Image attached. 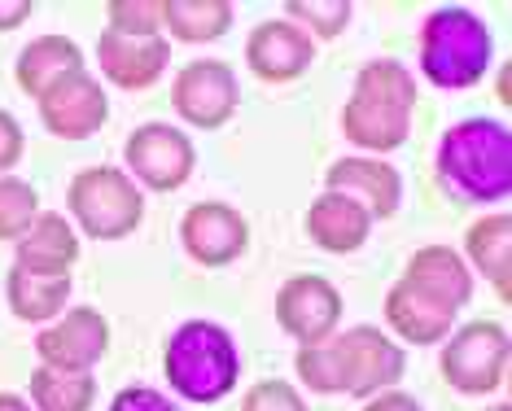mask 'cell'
<instances>
[{"mask_svg": "<svg viewBox=\"0 0 512 411\" xmlns=\"http://www.w3.org/2000/svg\"><path fill=\"white\" fill-rule=\"evenodd\" d=\"M237 9L228 0H162V35L180 44H211L228 35Z\"/></svg>", "mask_w": 512, "mask_h": 411, "instance_id": "obj_24", "label": "cell"}, {"mask_svg": "<svg viewBox=\"0 0 512 411\" xmlns=\"http://www.w3.org/2000/svg\"><path fill=\"white\" fill-rule=\"evenodd\" d=\"M438 184L464 206L508 202L512 136L499 119H460L438 140Z\"/></svg>", "mask_w": 512, "mask_h": 411, "instance_id": "obj_1", "label": "cell"}, {"mask_svg": "<svg viewBox=\"0 0 512 411\" xmlns=\"http://www.w3.org/2000/svg\"><path fill=\"white\" fill-rule=\"evenodd\" d=\"M162 377L184 403H219L241 377L237 337L215 320H184L162 346Z\"/></svg>", "mask_w": 512, "mask_h": 411, "instance_id": "obj_4", "label": "cell"}, {"mask_svg": "<svg viewBox=\"0 0 512 411\" xmlns=\"http://www.w3.org/2000/svg\"><path fill=\"white\" fill-rule=\"evenodd\" d=\"M416 66L442 92L477 88L495 66V44L486 18L464 5L429 9L421 18V31H416Z\"/></svg>", "mask_w": 512, "mask_h": 411, "instance_id": "obj_3", "label": "cell"}, {"mask_svg": "<svg viewBox=\"0 0 512 411\" xmlns=\"http://www.w3.org/2000/svg\"><path fill=\"white\" fill-rule=\"evenodd\" d=\"M27 154V136H22L18 119L9 110H0V175H9Z\"/></svg>", "mask_w": 512, "mask_h": 411, "instance_id": "obj_32", "label": "cell"}, {"mask_svg": "<svg viewBox=\"0 0 512 411\" xmlns=\"http://www.w3.org/2000/svg\"><path fill=\"white\" fill-rule=\"evenodd\" d=\"M346 346V359H351V398H372L381 390H394L407 372V355L403 346L386 337L377 324H355L346 333H337Z\"/></svg>", "mask_w": 512, "mask_h": 411, "instance_id": "obj_15", "label": "cell"}, {"mask_svg": "<svg viewBox=\"0 0 512 411\" xmlns=\"http://www.w3.org/2000/svg\"><path fill=\"white\" fill-rule=\"evenodd\" d=\"M79 263V232L62 210H40L27 237L14 241V267L31 276H71Z\"/></svg>", "mask_w": 512, "mask_h": 411, "instance_id": "obj_18", "label": "cell"}, {"mask_svg": "<svg viewBox=\"0 0 512 411\" xmlns=\"http://www.w3.org/2000/svg\"><path fill=\"white\" fill-rule=\"evenodd\" d=\"M241 411H307V398L289 381H259L241 398Z\"/></svg>", "mask_w": 512, "mask_h": 411, "instance_id": "obj_30", "label": "cell"}, {"mask_svg": "<svg viewBox=\"0 0 512 411\" xmlns=\"http://www.w3.org/2000/svg\"><path fill=\"white\" fill-rule=\"evenodd\" d=\"M386 324L407 346H442L456 328V311L421 298L407 280H394L386 289Z\"/></svg>", "mask_w": 512, "mask_h": 411, "instance_id": "obj_20", "label": "cell"}, {"mask_svg": "<svg viewBox=\"0 0 512 411\" xmlns=\"http://www.w3.org/2000/svg\"><path fill=\"white\" fill-rule=\"evenodd\" d=\"M123 162H127V175L136 180V189H149V193H176L193 180V167H197V149L189 132L171 123H141L123 145Z\"/></svg>", "mask_w": 512, "mask_h": 411, "instance_id": "obj_7", "label": "cell"}, {"mask_svg": "<svg viewBox=\"0 0 512 411\" xmlns=\"http://www.w3.org/2000/svg\"><path fill=\"white\" fill-rule=\"evenodd\" d=\"M110 411H180V407L162 390H154V385H127V390L114 394Z\"/></svg>", "mask_w": 512, "mask_h": 411, "instance_id": "obj_31", "label": "cell"}, {"mask_svg": "<svg viewBox=\"0 0 512 411\" xmlns=\"http://www.w3.org/2000/svg\"><path fill=\"white\" fill-rule=\"evenodd\" d=\"M36 105H40L44 132L57 136V140H88V136H97L110 119L106 88H101L97 75H88V70L66 75L62 84H53Z\"/></svg>", "mask_w": 512, "mask_h": 411, "instance_id": "obj_12", "label": "cell"}, {"mask_svg": "<svg viewBox=\"0 0 512 411\" xmlns=\"http://www.w3.org/2000/svg\"><path fill=\"white\" fill-rule=\"evenodd\" d=\"M180 245L197 267L219 272L250 250V223L228 202H197L180 219Z\"/></svg>", "mask_w": 512, "mask_h": 411, "instance_id": "obj_11", "label": "cell"}, {"mask_svg": "<svg viewBox=\"0 0 512 411\" xmlns=\"http://www.w3.org/2000/svg\"><path fill=\"white\" fill-rule=\"evenodd\" d=\"M294 27H302L311 40H337L355 18V5L351 0H289L285 14Z\"/></svg>", "mask_w": 512, "mask_h": 411, "instance_id": "obj_27", "label": "cell"}, {"mask_svg": "<svg viewBox=\"0 0 512 411\" xmlns=\"http://www.w3.org/2000/svg\"><path fill=\"white\" fill-rule=\"evenodd\" d=\"M171 62V40L154 35V40H127V35L101 31L97 35V70L123 92H145L167 75Z\"/></svg>", "mask_w": 512, "mask_h": 411, "instance_id": "obj_16", "label": "cell"}, {"mask_svg": "<svg viewBox=\"0 0 512 411\" xmlns=\"http://www.w3.org/2000/svg\"><path fill=\"white\" fill-rule=\"evenodd\" d=\"M27 394L36 411H92V403H97V377L92 372H57L40 363L27 377Z\"/></svg>", "mask_w": 512, "mask_h": 411, "instance_id": "obj_25", "label": "cell"}, {"mask_svg": "<svg viewBox=\"0 0 512 411\" xmlns=\"http://www.w3.org/2000/svg\"><path fill=\"white\" fill-rule=\"evenodd\" d=\"M31 18V0H0V31H14Z\"/></svg>", "mask_w": 512, "mask_h": 411, "instance_id": "obj_34", "label": "cell"}, {"mask_svg": "<svg viewBox=\"0 0 512 411\" xmlns=\"http://www.w3.org/2000/svg\"><path fill=\"white\" fill-rule=\"evenodd\" d=\"M79 70H88V66H84V49H79L71 35H36L18 53L14 79L27 97L40 101L53 84H62L66 75H79Z\"/></svg>", "mask_w": 512, "mask_h": 411, "instance_id": "obj_21", "label": "cell"}, {"mask_svg": "<svg viewBox=\"0 0 512 411\" xmlns=\"http://www.w3.org/2000/svg\"><path fill=\"white\" fill-rule=\"evenodd\" d=\"M294 372L311 394H351V359H346V346L337 333L329 342L298 346Z\"/></svg>", "mask_w": 512, "mask_h": 411, "instance_id": "obj_26", "label": "cell"}, {"mask_svg": "<svg viewBox=\"0 0 512 411\" xmlns=\"http://www.w3.org/2000/svg\"><path fill=\"white\" fill-rule=\"evenodd\" d=\"M40 215V197L18 175H0V241H22Z\"/></svg>", "mask_w": 512, "mask_h": 411, "instance_id": "obj_28", "label": "cell"}, {"mask_svg": "<svg viewBox=\"0 0 512 411\" xmlns=\"http://www.w3.org/2000/svg\"><path fill=\"white\" fill-rule=\"evenodd\" d=\"M364 411H425V407L416 403L412 394H403L399 385H394V390H381V394L364 398Z\"/></svg>", "mask_w": 512, "mask_h": 411, "instance_id": "obj_33", "label": "cell"}, {"mask_svg": "<svg viewBox=\"0 0 512 411\" xmlns=\"http://www.w3.org/2000/svg\"><path fill=\"white\" fill-rule=\"evenodd\" d=\"M106 31L127 35V40H154L162 35V0H110Z\"/></svg>", "mask_w": 512, "mask_h": 411, "instance_id": "obj_29", "label": "cell"}, {"mask_svg": "<svg viewBox=\"0 0 512 411\" xmlns=\"http://www.w3.org/2000/svg\"><path fill=\"white\" fill-rule=\"evenodd\" d=\"M110 350V320L97 307H71L40 328L36 359L57 372H92Z\"/></svg>", "mask_w": 512, "mask_h": 411, "instance_id": "obj_10", "label": "cell"}, {"mask_svg": "<svg viewBox=\"0 0 512 411\" xmlns=\"http://www.w3.org/2000/svg\"><path fill=\"white\" fill-rule=\"evenodd\" d=\"M512 254V219L508 210H486L477 223H469V232H464V263H469V272L482 280H491L495 293L508 302V263Z\"/></svg>", "mask_w": 512, "mask_h": 411, "instance_id": "obj_22", "label": "cell"}, {"mask_svg": "<svg viewBox=\"0 0 512 411\" xmlns=\"http://www.w3.org/2000/svg\"><path fill=\"white\" fill-rule=\"evenodd\" d=\"M316 62V40L289 18H263L246 35V66L263 84H294Z\"/></svg>", "mask_w": 512, "mask_h": 411, "instance_id": "obj_13", "label": "cell"}, {"mask_svg": "<svg viewBox=\"0 0 512 411\" xmlns=\"http://www.w3.org/2000/svg\"><path fill=\"white\" fill-rule=\"evenodd\" d=\"M324 189L355 197L372 219H394L403 206V175L390 167L386 158L368 154H346L324 171Z\"/></svg>", "mask_w": 512, "mask_h": 411, "instance_id": "obj_14", "label": "cell"}, {"mask_svg": "<svg viewBox=\"0 0 512 411\" xmlns=\"http://www.w3.org/2000/svg\"><path fill=\"white\" fill-rule=\"evenodd\" d=\"M486 411H512L508 403H495V407H486Z\"/></svg>", "mask_w": 512, "mask_h": 411, "instance_id": "obj_37", "label": "cell"}, {"mask_svg": "<svg viewBox=\"0 0 512 411\" xmlns=\"http://www.w3.org/2000/svg\"><path fill=\"white\" fill-rule=\"evenodd\" d=\"M438 368L456 394L469 398L495 394L508 377V328L495 320H473L464 328H451V337L442 342Z\"/></svg>", "mask_w": 512, "mask_h": 411, "instance_id": "obj_6", "label": "cell"}, {"mask_svg": "<svg viewBox=\"0 0 512 411\" xmlns=\"http://www.w3.org/2000/svg\"><path fill=\"white\" fill-rule=\"evenodd\" d=\"M372 219L355 197L346 193H333L324 189L316 202L307 206V237L320 245L324 254H355L364 250L368 237H372Z\"/></svg>", "mask_w": 512, "mask_h": 411, "instance_id": "obj_19", "label": "cell"}, {"mask_svg": "<svg viewBox=\"0 0 512 411\" xmlns=\"http://www.w3.org/2000/svg\"><path fill=\"white\" fill-rule=\"evenodd\" d=\"M276 324H281L285 337H294L298 346H316L329 342V337L342 328V293L337 285H329L324 276L307 272V276H289L281 289H276Z\"/></svg>", "mask_w": 512, "mask_h": 411, "instance_id": "obj_9", "label": "cell"}, {"mask_svg": "<svg viewBox=\"0 0 512 411\" xmlns=\"http://www.w3.org/2000/svg\"><path fill=\"white\" fill-rule=\"evenodd\" d=\"M241 88L237 70L219 57H202V62H184L171 79V110L180 114L197 132H219L237 119Z\"/></svg>", "mask_w": 512, "mask_h": 411, "instance_id": "obj_8", "label": "cell"}, {"mask_svg": "<svg viewBox=\"0 0 512 411\" xmlns=\"http://www.w3.org/2000/svg\"><path fill=\"white\" fill-rule=\"evenodd\" d=\"M5 298L22 324H53L71 302V276H31L22 267H9Z\"/></svg>", "mask_w": 512, "mask_h": 411, "instance_id": "obj_23", "label": "cell"}, {"mask_svg": "<svg viewBox=\"0 0 512 411\" xmlns=\"http://www.w3.org/2000/svg\"><path fill=\"white\" fill-rule=\"evenodd\" d=\"M403 280L421 298L438 302V307H451V311L469 307V298H473V272L464 263V254L451 250V245H421V250L407 258Z\"/></svg>", "mask_w": 512, "mask_h": 411, "instance_id": "obj_17", "label": "cell"}, {"mask_svg": "<svg viewBox=\"0 0 512 411\" xmlns=\"http://www.w3.org/2000/svg\"><path fill=\"white\" fill-rule=\"evenodd\" d=\"M416 110V79L412 70L394 57L364 62L355 75L351 101L342 105V136L351 140L359 154L381 158L407 145Z\"/></svg>", "mask_w": 512, "mask_h": 411, "instance_id": "obj_2", "label": "cell"}, {"mask_svg": "<svg viewBox=\"0 0 512 411\" xmlns=\"http://www.w3.org/2000/svg\"><path fill=\"white\" fill-rule=\"evenodd\" d=\"M0 411H36L27 403V398L22 394H9V390H0Z\"/></svg>", "mask_w": 512, "mask_h": 411, "instance_id": "obj_35", "label": "cell"}, {"mask_svg": "<svg viewBox=\"0 0 512 411\" xmlns=\"http://www.w3.org/2000/svg\"><path fill=\"white\" fill-rule=\"evenodd\" d=\"M66 210H71L66 219H75L84 237L123 241L141 228L145 193L123 167H84L66 189Z\"/></svg>", "mask_w": 512, "mask_h": 411, "instance_id": "obj_5", "label": "cell"}, {"mask_svg": "<svg viewBox=\"0 0 512 411\" xmlns=\"http://www.w3.org/2000/svg\"><path fill=\"white\" fill-rule=\"evenodd\" d=\"M495 97H499V101H504V105L512 101V97H508V70H499V84H495Z\"/></svg>", "mask_w": 512, "mask_h": 411, "instance_id": "obj_36", "label": "cell"}]
</instances>
